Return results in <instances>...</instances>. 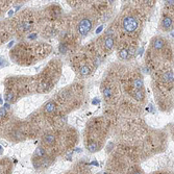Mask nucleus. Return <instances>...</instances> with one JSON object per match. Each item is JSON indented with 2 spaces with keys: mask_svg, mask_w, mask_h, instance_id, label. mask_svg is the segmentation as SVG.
I'll list each match as a JSON object with an SVG mask.
<instances>
[{
  "mask_svg": "<svg viewBox=\"0 0 174 174\" xmlns=\"http://www.w3.org/2000/svg\"><path fill=\"white\" fill-rule=\"evenodd\" d=\"M172 23H173L172 19L169 18V17H166V18H164V20H163V27H165L166 29H168V28H170V27L172 26Z\"/></svg>",
  "mask_w": 174,
  "mask_h": 174,
  "instance_id": "0eeeda50",
  "label": "nucleus"
},
{
  "mask_svg": "<svg viewBox=\"0 0 174 174\" xmlns=\"http://www.w3.org/2000/svg\"><path fill=\"white\" fill-rule=\"evenodd\" d=\"M5 115H6V110L4 107H1L0 109V118L5 117Z\"/></svg>",
  "mask_w": 174,
  "mask_h": 174,
  "instance_id": "f3484780",
  "label": "nucleus"
},
{
  "mask_svg": "<svg viewBox=\"0 0 174 174\" xmlns=\"http://www.w3.org/2000/svg\"><path fill=\"white\" fill-rule=\"evenodd\" d=\"M132 85H134V88L136 90H142V88H143V80L141 78H136V79H134Z\"/></svg>",
  "mask_w": 174,
  "mask_h": 174,
  "instance_id": "1a4fd4ad",
  "label": "nucleus"
},
{
  "mask_svg": "<svg viewBox=\"0 0 174 174\" xmlns=\"http://www.w3.org/2000/svg\"><path fill=\"white\" fill-rule=\"evenodd\" d=\"M163 79H164V81H167V82L173 81V72H171V71L166 72L163 75Z\"/></svg>",
  "mask_w": 174,
  "mask_h": 174,
  "instance_id": "6e6552de",
  "label": "nucleus"
},
{
  "mask_svg": "<svg viewBox=\"0 0 174 174\" xmlns=\"http://www.w3.org/2000/svg\"><path fill=\"white\" fill-rule=\"evenodd\" d=\"M1 151H2V149H1V147H0V153H1Z\"/></svg>",
  "mask_w": 174,
  "mask_h": 174,
  "instance_id": "412c9836",
  "label": "nucleus"
},
{
  "mask_svg": "<svg viewBox=\"0 0 174 174\" xmlns=\"http://www.w3.org/2000/svg\"><path fill=\"white\" fill-rule=\"evenodd\" d=\"M45 154H46V152H45V149H44L43 147H38L37 150H36V152H35V155L38 156L39 159H40V158H43Z\"/></svg>",
  "mask_w": 174,
  "mask_h": 174,
  "instance_id": "9b49d317",
  "label": "nucleus"
},
{
  "mask_svg": "<svg viewBox=\"0 0 174 174\" xmlns=\"http://www.w3.org/2000/svg\"><path fill=\"white\" fill-rule=\"evenodd\" d=\"M109 1H110V2H114V1H115V0H109Z\"/></svg>",
  "mask_w": 174,
  "mask_h": 174,
  "instance_id": "aec40b11",
  "label": "nucleus"
},
{
  "mask_svg": "<svg viewBox=\"0 0 174 174\" xmlns=\"http://www.w3.org/2000/svg\"><path fill=\"white\" fill-rule=\"evenodd\" d=\"M119 56H120L121 59H123V60L127 59V57H128V51L125 50V49H123V50H121V51L119 52Z\"/></svg>",
  "mask_w": 174,
  "mask_h": 174,
  "instance_id": "4468645a",
  "label": "nucleus"
},
{
  "mask_svg": "<svg viewBox=\"0 0 174 174\" xmlns=\"http://www.w3.org/2000/svg\"><path fill=\"white\" fill-rule=\"evenodd\" d=\"M103 94H104V97L110 98L112 96V90H111V88H105V90L103 91Z\"/></svg>",
  "mask_w": 174,
  "mask_h": 174,
  "instance_id": "dca6fc26",
  "label": "nucleus"
},
{
  "mask_svg": "<svg viewBox=\"0 0 174 174\" xmlns=\"http://www.w3.org/2000/svg\"><path fill=\"white\" fill-rule=\"evenodd\" d=\"M132 174H143V173H142L141 171H139V170H137V171H135V172H134Z\"/></svg>",
  "mask_w": 174,
  "mask_h": 174,
  "instance_id": "6ab92c4d",
  "label": "nucleus"
},
{
  "mask_svg": "<svg viewBox=\"0 0 174 174\" xmlns=\"http://www.w3.org/2000/svg\"><path fill=\"white\" fill-rule=\"evenodd\" d=\"M138 25H139V23L137 19L131 16H127L123 19V28L128 32L136 31V29L138 28Z\"/></svg>",
  "mask_w": 174,
  "mask_h": 174,
  "instance_id": "f257e3e1",
  "label": "nucleus"
},
{
  "mask_svg": "<svg viewBox=\"0 0 174 174\" xmlns=\"http://www.w3.org/2000/svg\"><path fill=\"white\" fill-rule=\"evenodd\" d=\"M44 143L48 146H52L54 143H55V136L54 135H51V134H49L47 135L45 138H44Z\"/></svg>",
  "mask_w": 174,
  "mask_h": 174,
  "instance_id": "7ed1b4c3",
  "label": "nucleus"
},
{
  "mask_svg": "<svg viewBox=\"0 0 174 174\" xmlns=\"http://www.w3.org/2000/svg\"><path fill=\"white\" fill-rule=\"evenodd\" d=\"M92 28V22L89 19H84L80 21L79 25H78V31L80 35L86 36Z\"/></svg>",
  "mask_w": 174,
  "mask_h": 174,
  "instance_id": "f03ea898",
  "label": "nucleus"
},
{
  "mask_svg": "<svg viewBox=\"0 0 174 174\" xmlns=\"http://www.w3.org/2000/svg\"><path fill=\"white\" fill-rule=\"evenodd\" d=\"M80 73L82 74V75H88V74L90 73V68L88 67V66H84V67H81L80 68Z\"/></svg>",
  "mask_w": 174,
  "mask_h": 174,
  "instance_id": "2eb2a0df",
  "label": "nucleus"
},
{
  "mask_svg": "<svg viewBox=\"0 0 174 174\" xmlns=\"http://www.w3.org/2000/svg\"><path fill=\"white\" fill-rule=\"evenodd\" d=\"M88 149H89L91 152L97 151V150H98V144H97V142H94V141L90 142V143L88 144Z\"/></svg>",
  "mask_w": 174,
  "mask_h": 174,
  "instance_id": "9d476101",
  "label": "nucleus"
},
{
  "mask_svg": "<svg viewBox=\"0 0 174 174\" xmlns=\"http://www.w3.org/2000/svg\"><path fill=\"white\" fill-rule=\"evenodd\" d=\"M104 45H105V47H106L107 49L113 48V46H114V39H113V38H107V39L105 40V42H104Z\"/></svg>",
  "mask_w": 174,
  "mask_h": 174,
  "instance_id": "ddd939ff",
  "label": "nucleus"
},
{
  "mask_svg": "<svg viewBox=\"0 0 174 174\" xmlns=\"http://www.w3.org/2000/svg\"><path fill=\"white\" fill-rule=\"evenodd\" d=\"M134 96L137 100H142V99L144 98V93L141 90H136V92L134 93Z\"/></svg>",
  "mask_w": 174,
  "mask_h": 174,
  "instance_id": "f8f14e48",
  "label": "nucleus"
},
{
  "mask_svg": "<svg viewBox=\"0 0 174 174\" xmlns=\"http://www.w3.org/2000/svg\"><path fill=\"white\" fill-rule=\"evenodd\" d=\"M164 45H165V43H164V41H163L162 39H155V40L152 42V46H153V48H155V49H161V48L164 47Z\"/></svg>",
  "mask_w": 174,
  "mask_h": 174,
  "instance_id": "39448f33",
  "label": "nucleus"
},
{
  "mask_svg": "<svg viewBox=\"0 0 174 174\" xmlns=\"http://www.w3.org/2000/svg\"><path fill=\"white\" fill-rule=\"evenodd\" d=\"M30 27H31L30 23H28V22H23V23H21L20 25L18 26V29H19V30H22V31H27V30L30 29Z\"/></svg>",
  "mask_w": 174,
  "mask_h": 174,
  "instance_id": "423d86ee",
  "label": "nucleus"
},
{
  "mask_svg": "<svg viewBox=\"0 0 174 174\" xmlns=\"http://www.w3.org/2000/svg\"><path fill=\"white\" fill-rule=\"evenodd\" d=\"M66 50H67V48H66V46L62 44V45L60 46V52H61V53H65V52H66Z\"/></svg>",
  "mask_w": 174,
  "mask_h": 174,
  "instance_id": "a211bd4d",
  "label": "nucleus"
},
{
  "mask_svg": "<svg viewBox=\"0 0 174 174\" xmlns=\"http://www.w3.org/2000/svg\"><path fill=\"white\" fill-rule=\"evenodd\" d=\"M55 109H56L55 103H54V102H52V101L47 102V103H46V105H45V111H46L47 113H49V114L53 113V112L55 111Z\"/></svg>",
  "mask_w": 174,
  "mask_h": 174,
  "instance_id": "20e7f679",
  "label": "nucleus"
}]
</instances>
